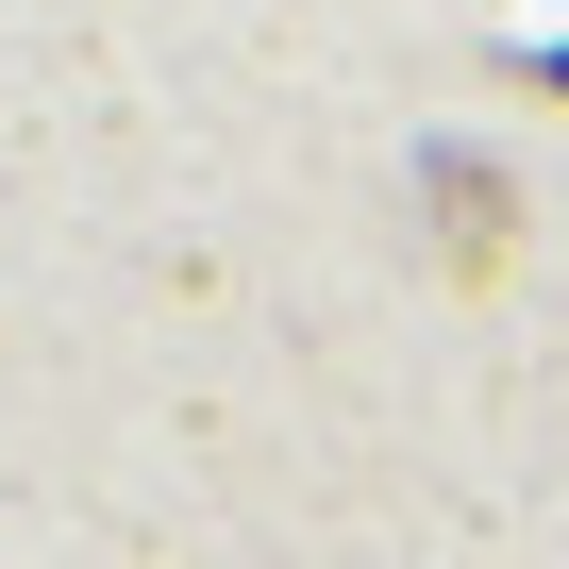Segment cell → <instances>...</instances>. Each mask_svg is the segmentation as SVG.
<instances>
[{"label": "cell", "instance_id": "6da1fadb", "mask_svg": "<svg viewBox=\"0 0 569 569\" xmlns=\"http://www.w3.org/2000/svg\"><path fill=\"white\" fill-rule=\"evenodd\" d=\"M552 84H569V68H552Z\"/></svg>", "mask_w": 569, "mask_h": 569}]
</instances>
